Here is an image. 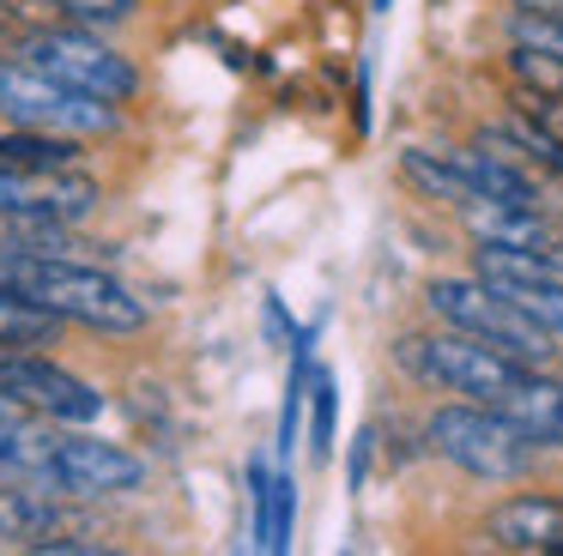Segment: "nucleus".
Here are the masks:
<instances>
[{"instance_id": "nucleus-6", "label": "nucleus", "mask_w": 563, "mask_h": 556, "mask_svg": "<svg viewBox=\"0 0 563 556\" xmlns=\"http://www.w3.org/2000/svg\"><path fill=\"white\" fill-rule=\"evenodd\" d=\"M0 115L13 127H49V133H110L115 127V103L91 97L79 85L43 73L37 60H0Z\"/></svg>"}, {"instance_id": "nucleus-14", "label": "nucleus", "mask_w": 563, "mask_h": 556, "mask_svg": "<svg viewBox=\"0 0 563 556\" xmlns=\"http://www.w3.org/2000/svg\"><path fill=\"white\" fill-rule=\"evenodd\" d=\"M400 176L412 181V188L424 193V200H442V205H454V212H461V205H473V200H485V193L473 188V176H466V169L454 164L449 152H424V145H406V152H400Z\"/></svg>"}, {"instance_id": "nucleus-5", "label": "nucleus", "mask_w": 563, "mask_h": 556, "mask_svg": "<svg viewBox=\"0 0 563 556\" xmlns=\"http://www.w3.org/2000/svg\"><path fill=\"white\" fill-rule=\"evenodd\" d=\"M424 302H430V314H437L442 326H461V333L485 338V345L509 351V357H521V363L551 369V357H558V333H545L533 314H521L490 278H478V273L473 278H430Z\"/></svg>"}, {"instance_id": "nucleus-8", "label": "nucleus", "mask_w": 563, "mask_h": 556, "mask_svg": "<svg viewBox=\"0 0 563 556\" xmlns=\"http://www.w3.org/2000/svg\"><path fill=\"white\" fill-rule=\"evenodd\" d=\"M0 544L19 551H49V556H91L103 551L91 538V526L67 502H55V490L43 496L37 483H7L0 478Z\"/></svg>"}, {"instance_id": "nucleus-12", "label": "nucleus", "mask_w": 563, "mask_h": 556, "mask_svg": "<svg viewBox=\"0 0 563 556\" xmlns=\"http://www.w3.org/2000/svg\"><path fill=\"white\" fill-rule=\"evenodd\" d=\"M461 224L473 230V242H497V248H539L563 254V230L533 205H503V200H473L461 205Z\"/></svg>"}, {"instance_id": "nucleus-16", "label": "nucleus", "mask_w": 563, "mask_h": 556, "mask_svg": "<svg viewBox=\"0 0 563 556\" xmlns=\"http://www.w3.org/2000/svg\"><path fill=\"white\" fill-rule=\"evenodd\" d=\"M55 333H62V314L37 309L25 290L0 278V351H43L55 345Z\"/></svg>"}, {"instance_id": "nucleus-4", "label": "nucleus", "mask_w": 563, "mask_h": 556, "mask_svg": "<svg viewBox=\"0 0 563 556\" xmlns=\"http://www.w3.org/2000/svg\"><path fill=\"white\" fill-rule=\"evenodd\" d=\"M394 363H400L406 375H418L424 387L478 399V405H497L527 369L521 357H509V351L461 333V326H442V333H406L400 345H394Z\"/></svg>"}, {"instance_id": "nucleus-1", "label": "nucleus", "mask_w": 563, "mask_h": 556, "mask_svg": "<svg viewBox=\"0 0 563 556\" xmlns=\"http://www.w3.org/2000/svg\"><path fill=\"white\" fill-rule=\"evenodd\" d=\"M0 478L37 483V490L79 496V502H86V496L140 490V483H146V459L115 447V442H98V435L62 430V418L25 411V418L0 423Z\"/></svg>"}, {"instance_id": "nucleus-15", "label": "nucleus", "mask_w": 563, "mask_h": 556, "mask_svg": "<svg viewBox=\"0 0 563 556\" xmlns=\"http://www.w3.org/2000/svg\"><path fill=\"white\" fill-rule=\"evenodd\" d=\"M0 164H13V169H79V133L7 127L0 133Z\"/></svg>"}, {"instance_id": "nucleus-11", "label": "nucleus", "mask_w": 563, "mask_h": 556, "mask_svg": "<svg viewBox=\"0 0 563 556\" xmlns=\"http://www.w3.org/2000/svg\"><path fill=\"white\" fill-rule=\"evenodd\" d=\"M485 538L509 556H563V496H509L490 508Z\"/></svg>"}, {"instance_id": "nucleus-21", "label": "nucleus", "mask_w": 563, "mask_h": 556, "mask_svg": "<svg viewBox=\"0 0 563 556\" xmlns=\"http://www.w3.org/2000/svg\"><path fill=\"white\" fill-rule=\"evenodd\" d=\"M309 393H316V435H309V442H316V459H328L333 454V381H328V375H316Z\"/></svg>"}, {"instance_id": "nucleus-19", "label": "nucleus", "mask_w": 563, "mask_h": 556, "mask_svg": "<svg viewBox=\"0 0 563 556\" xmlns=\"http://www.w3.org/2000/svg\"><path fill=\"white\" fill-rule=\"evenodd\" d=\"M0 19L19 31H43V24H74L62 0H0Z\"/></svg>"}, {"instance_id": "nucleus-9", "label": "nucleus", "mask_w": 563, "mask_h": 556, "mask_svg": "<svg viewBox=\"0 0 563 556\" xmlns=\"http://www.w3.org/2000/svg\"><path fill=\"white\" fill-rule=\"evenodd\" d=\"M0 387L19 405L43 411L62 423H98L103 418V393L91 381H79L74 369L49 363V351H0Z\"/></svg>"}, {"instance_id": "nucleus-7", "label": "nucleus", "mask_w": 563, "mask_h": 556, "mask_svg": "<svg viewBox=\"0 0 563 556\" xmlns=\"http://www.w3.org/2000/svg\"><path fill=\"white\" fill-rule=\"evenodd\" d=\"M25 60H37L43 73L79 85L91 97H110V103H128L140 91V73L115 55L103 36H91L86 24H43V31H25Z\"/></svg>"}, {"instance_id": "nucleus-18", "label": "nucleus", "mask_w": 563, "mask_h": 556, "mask_svg": "<svg viewBox=\"0 0 563 556\" xmlns=\"http://www.w3.org/2000/svg\"><path fill=\"white\" fill-rule=\"evenodd\" d=\"M515 115H527L539 133L563 140V91H533V85H515Z\"/></svg>"}, {"instance_id": "nucleus-17", "label": "nucleus", "mask_w": 563, "mask_h": 556, "mask_svg": "<svg viewBox=\"0 0 563 556\" xmlns=\"http://www.w3.org/2000/svg\"><path fill=\"white\" fill-rule=\"evenodd\" d=\"M509 36L527 48H545V55L563 60V19H545V12H521L509 7Z\"/></svg>"}, {"instance_id": "nucleus-3", "label": "nucleus", "mask_w": 563, "mask_h": 556, "mask_svg": "<svg viewBox=\"0 0 563 556\" xmlns=\"http://www.w3.org/2000/svg\"><path fill=\"white\" fill-rule=\"evenodd\" d=\"M424 447L449 466H461L466 478L485 483H515L533 471L539 442L527 430H515L503 411L478 405V399H461V405H437L424 418Z\"/></svg>"}, {"instance_id": "nucleus-23", "label": "nucleus", "mask_w": 563, "mask_h": 556, "mask_svg": "<svg viewBox=\"0 0 563 556\" xmlns=\"http://www.w3.org/2000/svg\"><path fill=\"white\" fill-rule=\"evenodd\" d=\"M25 411H31V405H19V399L7 393V387H0V423H13V418H25Z\"/></svg>"}, {"instance_id": "nucleus-13", "label": "nucleus", "mask_w": 563, "mask_h": 556, "mask_svg": "<svg viewBox=\"0 0 563 556\" xmlns=\"http://www.w3.org/2000/svg\"><path fill=\"white\" fill-rule=\"evenodd\" d=\"M490 411H503V418H509L515 430H527L539 447H563V381L545 375L539 363H527L521 381H515Z\"/></svg>"}, {"instance_id": "nucleus-20", "label": "nucleus", "mask_w": 563, "mask_h": 556, "mask_svg": "<svg viewBox=\"0 0 563 556\" xmlns=\"http://www.w3.org/2000/svg\"><path fill=\"white\" fill-rule=\"evenodd\" d=\"M62 7H67L74 24H122L140 0H62Z\"/></svg>"}, {"instance_id": "nucleus-22", "label": "nucleus", "mask_w": 563, "mask_h": 556, "mask_svg": "<svg viewBox=\"0 0 563 556\" xmlns=\"http://www.w3.org/2000/svg\"><path fill=\"white\" fill-rule=\"evenodd\" d=\"M509 7H521V12H545V19H563V0H509Z\"/></svg>"}, {"instance_id": "nucleus-24", "label": "nucleus", "mask_w": 563, "mask_h": 556, "mask_svg": "<svg viewBox=\"0 0 563 556\" xmlns=\"http://www.w3.org/2000/svg\"><path fill=\"white\" fill-rule=\"evenodd\" d=\"M388 7H394V0H376V12H388Z\"/></svg>"}, {"instance_id": "nucleus-2", "label": "nucleus", "mask_w": 563, "mask_h": 556, "mask_svg": "<svg viewBox=\"0 0 563 556\" xmlns=\"http://www.w3.org/2000/svg\"><path fill=\"white\" fill-rule=\"evenodd\" d=\"M0 278L25 290L37 309L62 314L74 326H91V333H140L146 326V302L122 278L98 273L74 254H0Z\"/></svg>"}, {"instance_id": "nucleus-10", "label": "nucleus", "mask_w": 563, "mask_h": 556, "mask_svg": "<svg viewBox=\"0 0 563 556\" xmlns=\"http://www.w3.org/2000/svg\"><path fill=\"white\" fill-rule=\"evenodd\" d=\"M98 205V181L79 169H13L0 164V212H43V218H79Z\"/></svg>"}]
</instances>
